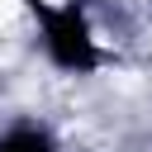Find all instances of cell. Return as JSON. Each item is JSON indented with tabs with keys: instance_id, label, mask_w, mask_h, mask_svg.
<instances>
[{
	"instance_id": "obj_1",
	"label": "cell",
	"mask_w": 152,
	"mask_h": 152,
	"mask_svg": "<svg viewBox=\"0 0 152 152\" xmlns=\"http://www.w3.org/2000/svg\"><path fill=\"white\" fill-rule=\"evenodd\" d=\"M43 147H48V142H43L38 128H28L24 138H5V142H0V152H43Z\"/></svg>"
}]
</instances>
